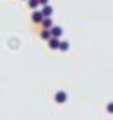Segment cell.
<instances>
[{
	"label": "cell",
	"instance_id": "6",
	"mask_svg": "<svg viewBox=\"0 0 113 120\" xmlns=\"http://www.w3.org/2000/svg\"><path fill=\"white\" fill-rule=\"evenodd\" d=\"M41 25L44 26V28H51V26H53V23H51V18H49V16H46V18L41 21Z\"/></svg>",
	"mask_w": 113,
	"mask_h": 120
},
{
	"label": "cell",
	"instance_id": "10",
	"mask_svg": "<svg viewBox=\"0 0 113 120\" xmlns=\"http://www.w3.org/2000/svg\"><path fill=\"white\" fill-rule=\"evenodd\" d=\"M106 109H108V113H113V102H109V104H108V108H106Z\"/></svg>",
	"mask_w": 113,
	"mask_h": 120
},
{
	"label": "cell",
	"instance_id": "3",
	"mask_svg": "<svg viewBox=\"0 0 113 120\" xmlns=\"http://www.w3.org/2000/svg\"><path fill=\"white\" fill-rule=\"evenodd\" d=\"M48 44H49L51 49H58V46H60V39H58V37H51L48 41Z\"/></svg>",
	"mask_w": 113,
	"mask_h": 120
},
{
	"label": "cell",
	"instance_id": "4",
	"mask_svg": "<svg viewBox=\"0 0 113 120\" xmlns=\"http://www.w3.org/2000/svg\"><path fill=\"white\" fill-rule=\"evenodd\" d=\"M49 30H51V37H60L62 32H64V30H62V26H55V25H53Z\"/></svg>",
	"mask_w": 113,
	"mask_h": 120
},
{
	"label": "cell",
	"instance_id": "5",
	"mask_svg": "<svg viewBox=\"0 0 113 120\" xmlns=\"http://www.w3.org/2000/svg\"><path fill=\"white\" fill-rule=\"evenodd\" d=\"M41 12L44 14V18H46V16H51V14H53V7L46 4V5H42V11H41Z\"/></svg>",
	"mask_w": 113,
	"mask_h": 120
},
{
	"label": "cell",
	"instance_id": "1",
	"mask_svg": "<svg viewBox=\"0 0 113 120\" xmlns=\"http://www.w3.org/2000/svg\"><path fill=\"white\" fill-rule=\"evenodd\" d=\"M55 101L58 102V104H64V102L67 101V94L62 92V90H60V92H56V94H55Z\"/></svg>",
	"mask_w": 113,
	"mask_h": 120
},
{
	"label": "cell",
	"instance_id": "2",
	"mask_svg": "<svg viewBox=\"0 0 113 120\" xmlns=\"http://www.w3.org/2000/svg\"><path fill=\"white\" fill-rule=\"evenodd\" d=\"M42 19H44V14H42L41 11H34L32 12V21L34 23H41Z\"/></svg>",
	"mask_w": 113,
	"mask_h": 120
},
{
	"label": "cell",
	"instance_id": "11",
	"mask_svg": "<svg viewBox=\"0 0 113 120\" xmlns=\"http://www.w3.org/2000/svg\"><path fill=\"white\" fill-rule=\"evenodd\" d=\"M48 4V0H39V5H46Z\"/></svg>",
	"mask_w": 113,
	"mask_h": 120
},
{
	"label": "cell",
	"instance_id": "7",
	"mask_svg": "<svg viewBox=\"0 0 113 120\" xmlns=\"http://www.w3.org/2000/svg\"><path fill=\"white\" fill-rule=\"evenodd\" d=\"M41 37L46 39V41H49V39H51V30H49V28H44V30L41 32Z\"/></svg>",
	"mask_w": 113,
	"mask_h": 120
},
{
	"label": "cell",
	"instance_id": "9",
	"mask_svg": "<svg viewBox=\"0 0 113 120\" xmlns=\"http://www.w3.org/2000/svg\"><path fill=\"white\" fill-rule=\"evenodd\" d=\"M58 49H62V51H67V49H69V42H67V41H62L60 46H58Z\"/></svg>",
	"mask_w": 113,
	"mask_h": 120
},
{
	"label": "cell",
	"instance_id": "8",
	"mask_svg": "<svg viewBox=\"0 0 113 120\" xmlns=\"http://www.w3.org/2000/svg\"><path fill=\"white\" fill-rule=\"evenodd\" d=\"M26 2H28V7L34 9V11L39 7V0H26Z\"/></svg>",
	"mask_w": 113,
	"mask_h": 120
}]
</instances>
